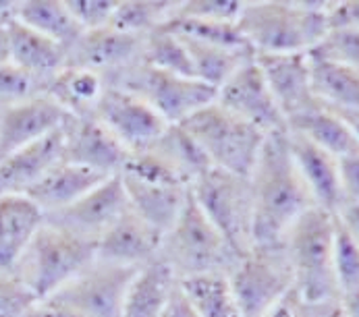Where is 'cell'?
Instances as JSON below:
<instances>
[{
    "label": "cell",
    "mask_w": 359,
    "mask_h": 317,
    "mask_svg": "<svg viewBox=\"0 0 359 317\" xmlns=\"http://www.w3.org/2000/svg\"><path fill=\"white\" fill-rule=\"evenodd\" d=\"M254 197L252 247H283L289 228L316 204L289 146V131L270 133L250 174Z\"/></svg>",
    "instance_id": "6da1fadb"
},
{
    "label": "cell",
    "mask_w": 359,
    "mask_h": 317,
    "mask_svg": "<svg viewBox=\"0 0 359 317\" xmlns=\"http://www.w3.org/2000/svg\"><path fill=\"white\" fill-rule=\"evenodd\" d=\"M328 6L330 2L306 0L243 2L235 23L254 54H302L328 36Z\"/></svg>",
    "instance_id": "7a4b0ae2"
},
{
    "label": "cell",
    "mask_w": 359,
    "mask_h": 317,
    "mask_svg": "<svg viewBox=\"0 0 359 317\" xmlns=\"http://www.w3.org/2000/svg\"><path fill=\"white\" fill-rule=\"evenodd\" d=\"M334 228L337 216L313 206L285 234L283 247L293 272V293L302 303L339 299L332 264Z\"/></svg>",
    "instance_id": "3957f363"
},
{
    "label": "cell",
    "mask_w": 359,
    "mask_h": 317,
    "mask_svg": "<svg viewBox=\"0 0 359 317\" xmlns=\"http://www.w3.org/2000/svg\"><path fill=\"white\" fill-rule=\"evenodd\" d=\"M158 258L175 272L179 280L205 274L226 276L239 260L224 237L200 210L191 191L177 222L160 239Z\"/></svg>",
    "instance_id": "277c9868"
},
{
    "label": "cell",
    "mask_w": 359,
    "mask_h": 317,
    "mask_svg": "<svg viewBox=\"0 0 359 317\" xmlns=\"http://www.w3.org/2000/svg\"><path fill=\"white\" fill-rule=\"evenodd\" d=\"M96 260V243L44 222L17 262L13 274L36 295L48 299Z\"/></svg>",
    "instance_id": "5b68a950"
},
{
    "label": "cell",
    "mask_w": 359,
    "mask_h": 317,
    "mask_svg": "<svg viewBox=\"0 0 359 317\" xmlns=\"http://www.w3.org/2000/svg\"><path fill=\"white\" fill-rule=\"evenodd\" d=\"M181 127L198 141L212 166L248 178L268 137L257 127L224 110L216 100L185 118Z\"/></svg>",
    "instance_id": "8992f818"
},
{
    "label": "cell",
    "mask_w": 359,
    "mask_h": 317,
    "mask_svg": "<svg viewBox=\"0 0 359 317\" xmlns=\"http://www.w3.org/2000/svg\"><path fill=\"white\" fill-rule=\"evenodd\" d=\"M196 204L241 258L254 243V197L248 176H239L216 166L189 187Z\"/></svg>",
    "instance_id": "52a82bcc"
},
{
    "label": "cell",
    "mask_w": 359,
    "mask_h": 317,
    "mask_svg": "<svg viewBox=\"0 0 359 317\" xmlns=\"http://www.w3.org/2000/svg\"><path fill=\"white\" fill-rule=\"evenodd\" d=\"M106 83L140 96L168 125H181L185 118L216 100V90L202 83L200 79L160 71L146 64L144 60H137L131 66L108 75Z\"/></svg>",
    "instance_id": "ba28073f"
},
{
    "label": "cell",
    "mask_w": 359,
    "mask_h": 317,
    "mask_svg": "<svg viewBox=\"0 0 359 317\" xmlns=\"http://www.w3.org/2000/svg\"><path fill=\"white\" fill-rule=\"evenodd\" d=\"M226 278L243 317H268L293 293V272L285 247H252Z\"/></svg>",
    "instance_id": "9c48e42d"
},
{
    "label": "cell",
    "mask_w": 359,
    "mask_h": 317,
    "mask_svg": "<svg viewBox=\"0 0 359 317\" xmlns=\"http://www.w3.org/2000/svg\"><path fill=\"white\" fill-rule=\"evenodd\" d=\"M135 272V267L94 260L48 299L67 305L81 317H121L123 299Z\"/></svg>",
    "instance_id": "30bf717a"
},
{
    "label": "cell",
    "mask_w": 359,
    "mask_h": 317,
    "mask_svg": "<svg viewBox=\"0 0 359 317\" xmlns=\"http://www.w3.org/2000/svg\"><path fill=\"white\" fill-rule=\"evenodd\" d=\"M94 118L102 122L129 154L148 150L170 127L146 100L116 85H106Z\"/></svg>",
    "instance_id": "8fae6325"
},
{
    "label": "cell",
    "mask_w": 359,
    "mask_h": 317,
    "mask_svg": "<svg viewBox=\"0 0 359 317\" xmlns=\"http://www.w3.org/2000/svg\"><path fill=\"white\" fill-rule=\"evenodd\" d=\"M216 102L231 114L239 116L241 120L257 127L266 135L289 131L287 118L283 116L276 100L272 98V92L266 83V77L257 64L256 56L245 60L216 90Z\"/></svg>",
    "instance_id": "7c38bea8"
},
{
    "label": "cell",
    "mask_w": 359,
    "mask_h": 317,
    "mask_svg": "<svg viewBox=\"0 0 359 317\" xmlns=\"http://www.w3.org/2000/svg\"><path fill=\"white\" fill-rule=\"evenodd\" d=\"M129 210V199L121 176H108L92 191H88L81 199L71 204L69 208L46 216V222L69 230L71 234L98 243L104 232Z\"/></svg>",
    "instance_id": "4fadbf2b"
},
{
    "label": "cell",
    "mask_w": 359,
    "mask_h": 317,
    "mask_svg": "<svg viewBox=\"0 0 359 317\" xmlns=\"http://www.w3.org/2000/svg\"><path fill=\"white\" fill-rule=\"evenodd\" d=\"M73 116L46 92L6 106L0 112V158L65 129Z\"/></svg>",
    "instance_id": "5bb4252c"
},
{
    "label": "cell",
    "mask_w": 359,
    "mask_h": 317,
    "mask_svg": "<svg viewBox=\"0 0 359 317\" xmlns=\"http://www.w3.org/2000/svg\"><path fill=\"white\" fill-rule=\"evenodd\" d=\"M127 160L129 152L94 116L73 118L67 125L65 162L83 166L102 176H114L121 174Z\"/></svg>",
    "instance_id": "9a60e30c"
},
{
    "label": "cell",
    "mask_w": 359,
    "mask_h": 317,
    "mask_svg": "<svg viewBox=\"0 0 359 317\" xmlns=\"http://www.w3.org/2000/svg\"><path fill=\"white\" fill-rule=\"evenodd\" d=\"M256 60L272 92V98L276 100L287 122L320 106L311 90L308 52L278 54V56L256 54Z\"/></svg>",
    "instance_id": "2e32d148"
},
{
    "label": "cell",
    "mask_w": 359,
    "mask_h": 317,
    "mask_svg": "<svg viewBox=\"0 0 359 317\" xmlns=\"http://www.w3.org/2000/svg\"><path fill=\"white\" fill-rule=\"evenodd\" d=\"M144 38L118 31L110 25L96 31H86L69 50V66H83L102 73L104 79L116 71L142 60Z\"/></svg>",
    "instance_id": "e0dca14e"
},
{
    "label": "cell",
    "mask_w": 359,
    "mask_h": 317,
    "mask_svg": "<svg viewBox=\"0 0 359 317\" xmlns=\"http://www.w3.org/2000/svg\"><path fill=\"white\" fill-rule=\"evenodd\" d=\"M65 129L0 158V195H25L65 160Z\"/></svg>",
    "instance_id": "ac0fdd59"
},
{
    "label": "cell",
    "mask_w": 359,
    "mask_h": 317,
    "mask_svg": "<svg viewBox=\"0 0 359 317\" xmlns=\"http://www.w3.org/2000/svg\"><path fill=\"white\" fill-rule=\"evenodd\" d=\"M160 239L162 237L129 208L98 239L96 260L140 269L158 258Z\"/></svg>",
    "instance_id": "d6986e66"
},
{
    "label": "cell",
    "mask_w": 359,
    "mask_h": 317,
    "mask_svg": "<svg viewBox=\"0 0 359 317\" xmlns=\"http://www.w3.org/2000/svg\"><path fill=\"white\" fill-rule=\"evenodd\" d=\"M289 146L302 178L308 187L316 208L337 216L345 206V193L339 174V158L324 152L309 139L289 131Z\"/></svg>",
    "instance_id": "ffe728a7"
},
{
    "label": "cell",
    "mask_w": 359,
    "mask_h": 317,
    "mask_svg": "<svg viewBox=\"0 0 359 317\" xmlns=\"http://www.w3.org/2000/svg\"><path fill=\"white\" fill-rule=\"evenodd\" d=\"M46 222V213L27 195H0V269L13 272L36 232Z\"/></svg>",
    "instance_id": "44dd1931"
},
{
    "label": "cell",
    "mask_w": 359,
    "mask_h": 317,
    "mask_svg": "<svg viewBox=\"0 0 359 317\" xmlns=\"http://www.w3.org/2000/svg\"><path fill=\"white\" fill-rule=\"evenodd\" d=\"M11 64L42 81L46 87L52 79L69 66V50L50 38L34 31L21 21L8 25Z\"/></svg>",
    "instance_id": "7402d4cb"
},
{
    "label": "cell",
    "mask_w": 359,
    "mask_h": 317,
    "mask_svg": "<svg viewBox=\"0 0 359 317\" xmlns=\"http://www.w3.org/2000/svg\"><path fill=\"white\" fill-rule=\"evenodd\" d=\"M125 187L129 208L135 211L154 232L164 237L185 208L189 187L144 183L129 174H118Z\"/></svg>",
    "instance_id": "603a6c76"
},
{
    "label": "cell",
    "mask_w": 359,
    "mask_h": 317,
    "mask_svg": "<svg viewBox=\"0 0 359 317\" xmlns=\"http://www.w3.org/2000/svg\"><path fill=\"white\" fill-rule=\"evenodd\" d=\"M179 278L160 258L142 265L131 278L121 317H162L175 290Z\"/></svg>",
    "instance_id": "cb8c5ba5"
},
{
    "label": "cell",
    "mask_w": 359,
    "mask_h": 317,
    "mask_svg": "<svg viewBox=\"0 0 359 317\" xmlns=\"http://www.w3.org/2000/svg\"><path fill=\"white\" fill-rule=\"evenodd\" d=\"M104 178L108 176L62 160L48 174H44L25 195L48 216L54 211L65 210L77 199H81L88 191L100 185Z\"/></svg>",
    "instance_id": "d4e9b609"
},
{
    "label": "cell",
    "mask_w": 359,
    "mask_h": 317,
    "mask_svg": "<svg viewBox=\"0 0 359 317\" xmlns=\"http://www.w3.org/2000/svg\"><path fill=\"white\" fill-rule=\"evenodd\" d=\"M308 58L311 90L318 102L334 110H359V71L313 50Z\"/></svg>",
    "instance_id": "484cf974"
},
{
    "label": "cell",
    "mask_w": 359,
    "mask_h": 317,
    "mask_svg": "<svg viewBox=\"0 0 359 317\" xmlns=\"http://www.w3.org/2000/svg\"><path fill=\"white\" fill-rule=\"evenodd\" d=\"M291 133H297L309 139L324 152L332 154L334 158H345L351 154H359V141L347 122L334 114L326 106H316L308 112L291 118L287 122Z\"/></svg>",
    "instance_id": "4316f807"
},
{
    "label": "cell",
    "mask_w": 359,
    "mask_h": 317,
    "mask_svg": "<svg viewBox=\"0 0 359 317\" xmlns=\"http://www.w3.org/2000/svg\"><path fill=\"white\" fill-rule=\"evenodd\" d=\"M106 85L102 73L83 66H67L48 83L46 94L73 118H90L94 116Z\"/></svg>",
    "instance_id": "83f0119b"
},
{
    "label": "cell",
    "mask_w": 359,
    "mask_h": 317,
    "mask_svg": "<svg viewBox=\"0 0 359 317\" xmlns=\"http://www.w3.org/2000/svg\"><path fill=\"white\" fill-rule=\"evenodd\" d=\"M17 21L71 50L83 36L65 0H19Z\"/></svg>",
    "instance_id": "f1b7e54d"
},
{
    "label": "cell",
    "mask_w": 359,
    "mask_h": 317,
    "mask_svg": "<svg viewBox=\"0 0 359 317\" xmlns=\"http://www.w3.org/2000/svg\"><path fill=\"white\" fill-rule=\"evenodd\" d=\"M150 150H154L187 187H191L208 168H212L204 150L181 125H170L154 146H150Z\"/></svg>",
    "instance_id": "f546056e"
},
{
    "label": "cell",
    "mask_w": 359,
    "mask_h": 317,
    "mask_svg": "<svg viewBox=\"0 0 359 317\" xmlns=\"http://www.w3.org/2000/svg\"><path fill=\"white\" fill-rule=\"evenodd\" d=\"M179 38L189 54L196 79H200L202 83L214 87V90H218L245 60L256 56L250 50H229V48L210 46V44L191 40V38H183V36H179Z\"/></svg>",
    "instance_id": "4dcf8cb0"
},
{
    "label": "cell",
    "mask_w": 359,
    "mask_h": 317,
    "mask_svg": "<svg viewBox=\"0 0 359 317\" xmlns=\"http://www.w3.org/2000/svg\"><path fill=\"white\" fill-rule=\"evenodd\" d=\"M179 282L200 317H243L224 274H205Z\"/></svg>",
    "instance_id": "1f68e13d"
},
{
    "label": "cell",
    "mask_w": 359,
    "mask_h": 317,
    "mask_svg": "<svg viewBox=\"0 0 359 317\" xmlns=\"http://www.w3.org/2000/svg\"><path fill=\"white\" fill-rule=\"evenodd\" d=\"M175 6V0H118L108 25L125 34L148 36L168 23Z\"/></svg>",
    "instance_id": "d6a6232c"
},
{
    "label": "cell",
    "mask_w": 359,
    "mask_h": 317,
    "mask_svg": "<svg viewBox=\"0 0 359 317\" xmlns=\"http://www.w3.org/2000/svg\"><path fill=\"white\" fill-rule=\"evenodd\" d=\"M164 29L183 36V38H191L198 42H204L210 46H218V48H229V50H250V44L245 42V38L241 36V31L237 29V23H229V21H202V19H170L166 25H162Z\"/></svg>",
    "instance_id": "836d02e7"
},
{
    "label": "cell",
    "mask_w": 359,
    "mask_h": 317,
    "mask_svg": "<svg viewBox=\"0 0 359 317\" xmlns=\"http://www.w3.org/2000/svg\"><path fill=\"white\" fill-rule=\"evenodd\" d=\"M142 60L160 71H168V73H177V75L196 79L189 54L185 50L181 38L164 27L154 29L152 34H148L144 38Z\"/></svg>",
    "instance_id": "e575fe53"
},
{
    "label": "cell",
    "mask_w": 359,
    "mask_h": 317,
    "mask_svg": "<svg viewBox=\"0 0 359 317\" xmlns=\"http://www.w3.org/2000/svg\"><path fill=\"white\" fill-rule=\"evenodd\" d=\"M334 280L339 297L359 288V245L337 220L334 228Z\"/></svg>",
    "instance_id": "d590c367"
},
{
    "label": "cell",
    "mask_w": 359,
    "mask_h": 317,
    "mask_svg": "<svg viewBox=\"0 0 359 317\" xmlns=\"http://www.w3.org/2000/svg\"><path fill=\"white\" fill-rule=\"evenodd\" d=\"M241 6H243V0H183V2H177L170 19L177 17V19L235 23L241 13Z\"/></svg>",
    "instance_id": "8d00e7d4"
},
{
    "label": "cell",
    "mask_w": 359,
    "mask_h": 317,
    "mask_svg": "<svg viewBox=\"0 0 359 317\" xmlns=\"http://www.w3.org/2000/svg\"><path fill=\"white\" fill-rule=\"evenodd\" d=\"M46 92V85L32 75L23 73L15 64H2L0 66V110L11 104H17L21 100H27L32 96H38Z\"/></svg>",
    "instance_id": "74e56055"
},
{
    "label": "cell",
    "mask_w": 359,
    "mask_h": 317,
    "mask_svg": "<svg viewBox=\"0 0 359 317\" xmlns=\"http://www.w3.org/2000/svg\"><path fill=\"white\" fill-rule=\"evenodd\" d=\"M311 52V50H309ZM313 52L343 62L359 71V29L355 27H339L330 29L328 36L313 48Z\"/></svg>",
    "instance_id": "f35d334b"
},
{
    "label": "cell",
    "mask_w": 359,
    "mask_h": 317,
    "mask_svg": "<svg viewBox=\"0 0 359 317\" xmlns=\"http://www.w3.org/2000/svg\"><path fill=\"white\" fill-rule=\"evenodd\" d=\"M36 303V295L13 272L0 269V317H25Z\"/></svg>",
    "instance_id": "ab89813d"
},
{
    "label": "cell",
    "mask_w": 359,
    "mask_h": 317,
    "mask_svg": "<svg viewBox=\"0 0 359 317\" xmlns=\"http://www.w3.org/2000/svg\"><path fill=\"white\" fill-rule=\"evenodd\" d=\"M118 0H65L81 31H96L110 23Z\"/></svg>",
    "instance_id": "60d3db41"
},
{
    "label": "cell",
    "mask_w": 359,
    "mask_h": 317,
    "mask_svg": "<svg viewBox=\"0 0 359 317\" xmlns=\"http://www.w3.org/2000/svg\"><path fill=\"white\" fill-rule=\"evenodd\" d=\"M339 174H341L345 202L359 199V154L339 158Z\"/></svg>",
    "instance_id": "b9f144b4"
},
{
    "label": "cell",
    "mask_w": 359,
    "mask_h": 317,
    "mask_svg": "<svg viewBox=\"0 0 359 317\" xmlns=\"http://www.w3.org/2000/svg\"><path fill=\"white\" fill-rule=\"evenodd\" d=\"M328 21H330V29H339V27H355V29H359V0L330 2Z\"/></svg>",
    "instance_id": "7bdbcfd3"
},
{
    "label": "cell",
    "mask_w": 359,
    "mask_h": 317,
    "mask_svg": "<svg viewBox=\"0 0 359 317\" xmlns=\"http://www.w3.org/2000/svg\"><path fill=\"white\" fill-rule=\"evenodd\" d=\"M299 316L302 317H345L341 301H324V303H302L299 301Z\"/></svg>",
    "instance_id": "ee69618b"
},
{
    "label": "cell",
    "mask_w": 359,
    "mask_h": 317,
    "mask_svg": "<svg viewBox=\"0 0 359 317\" xmlns=\"http://www.w3.org/2000/svg\"><path fill=\"white\" fill-rule=\"evenodd\" d=\"M25 317H81L77 316L73 309H69L67 305L54 301V299H42L38 301L27 314Z\"/></svg>",
    "instance_id": "f6af8a7d"
},
{
    "label": "cell",
    "mask_w": 359,
    "mask_h": 317,
    "mask_svg": "<svg viewBox=\"0 0 359 317\" xmlns=\"http://www.w3.org/2000/svg\"><path fill=\"white\" fill-rule=\"evenodd\" d=\"M162 317H200L196 307L191 305V301L187 299V295L183 293L181 282H179V286H177V290H175V295H172V299H170V303H168Z\"/></svg>",
    "instance_id": "bcb514c9"
},
{
    "label": "cell",
    "mask_w": 359,
    "mask_h": 317,
    "mask_svg": "<svg viewBox=\"0 0 359 317\" xmlns=\"http://www.w3.org/2000/svg\"><path fill=\"white\" fill-rule=\"evenodd\" d=\"M337 220L343 224V228L351 234V239L359 245V199L345 202V206L337 213Z\"/></svg>",
    "instance_id": "7dc6e473"
},
{
    "label": "cell",
    "mask_w": 359,
    "mask_h": 317,
    "mask_svg": "<svg viewBox=\"0 0 359 317\" xmlns=\"http://www.w3.org/2000/svg\"><path fill=\"white\" fill-rule=\"evenodd\" d=\"M268 317H302L299 316V299L295 297V293H291L280 305H276Z\"/></svg>",
    "instance_id": "c3c4849f"
},
{
    "label": "cell",
    "mask_w": 359,
    "mask_h": 317,
    "mask_svg": "<svg viewBox=\"0 0 359 317\" xmlns=\"http://www.w3.org/2000/svg\"><path fill=\"white\" fill-rule=\"evenodd\" d=\"M339 301H341L345 317H359V288L353 290V293H347V295L339 297Z\"/></svg>",
    "instance_id": "681fc988"
},
{
    "label": "cell",
    "mask_w": 359,
    "mask_h": 317,
    "mask_svg": "<svg viewBox=\"0 0 359 317\" xmlns=\"http://www.w3.org/2000/svg\"><path fill=\"white\" fill-rule=\"evenodd\" d=\"M17 0H0V25H11L17 21Z\"/></svg>",
    "instance_id": "f907efd6"
},
{
    "label": "cell",
    "mask_w": 359,
    "mask_h": 317,
    "mask_svg": "<svg viewBox=\"0 0 359 317\" xmlns=\"http://www.w3.org/2000/svg\"><path fill=\"white\" fill-rule=\"evenodd\" d=\"M334 114H339L345 122H347V127L353 131V135L358 137L359 141V110H334V108H330Z\"/></svg>",
    "instance_id": "816d5d0a"
},
{
    "label": "cell",
    "mask_w": 359,
    "mask_h": 317,
    "mask_svg": "<svg viewBox=\"0 0 359 317\" xmlns=\"http://www.w3.org/2000/svg\"><path fill=\"white\" fill-rule=\"evenodd\" d=\"M11 62V40H8V25H0V66Z\"/></svg>",
    "instance_id": "f5cc1de1"
},
{
    "label": "cell",
    "mask_w": 359,
    "mask_h": 317,
    "mask_svg": "<svg viewBox=\"0 0 359 317\" xmlns=\"http://www.w3.org/2000/svg\"><path fill=\"white\" fill-rule=\"evenodd\" d=\"M0 112H2V110H0Z\"/></svg>",
    "instance_id": "db71d44e"
}]
</instances>
